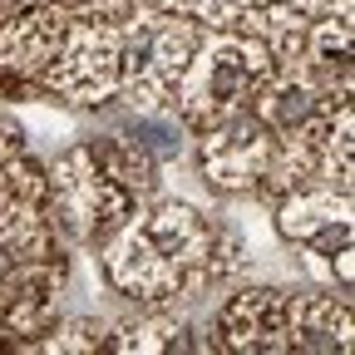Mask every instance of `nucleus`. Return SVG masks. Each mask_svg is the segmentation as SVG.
I'll list each match as a JSON object with an SVG mask.
<instances>
[{
  "instance_id": "f8f14e48",
  "label": "nucleus",
  "mask_w": 355,
  "mask_h": 355,
  "mask_svg": "<svg viewBox=\"0 0 355 355\" xmlns=\"http://www.w3.org/2000/svg\"><path fill=\"white\" fill-rule=\"evenodd\" d=\"M50 331H55V340H50L55 350H119V336L109 326H99V321H89V316L50 326Z\"/></svg>"
},
{
  "instance_id": "6e6552de",
  "label": "nucleus",
  "mask_w": 355,
  "mask_h": 355,
  "mask_svg": "<svg viewBox=\"0 0 355 355\" xmlns=\"http://www.w3.org/2000/svg\"><path fill=\"white\" fill-rule=\"evenodd\" d=\"M350 306L336 296H296L286 306V350H350Z\"/></svg>"
},
{
  "instance_id": "39448f33",
  "label": "nucleus",
  "mask_w": 355,
  "mask_h": 355,
  "mask_svg": "<svg viewBox=\"0 0 355 355\" xmlns=\"http://www.w3.org/2000/svg\"><path fill=\"white\" fill-rule=\"evenodd\" d=\"M277 144H282V139L257 119V109L212 123V128L202 133V173H207V183L222 188V193H247V188H257V178L266 173Z\"/></svg>"
},
{
  "instance_id": "0eeeda50",
  "label": "nucleus",
  "mask_w": 355,
  "mask_h": 355,
  "mask_svg": "<svg viewBox=\"0 0 355 355\" xmlns=\"http://www.w3.org/2000/svg\"><path fill=\"white\" fill-rule=\"evenodd\" d=\"M286 291L272 286H252L237 291L227 306L217 311V345L222 350H242V355H266V350H286Z\"/></svg>"
},
{
  "instance_id": "9d476101",
  "label": "nucleus",
  "mask_w": 355,
  "mask_h": 355,
  "mask_svg": "<svg viewBox=\"0 0 355 355\" xmlns=\"http://www.w3.org/2000/svg\"><path fill=\"white\" fill-rule=\"evenodd\" d=\"M193 331L183 321H168V316H153L144 326H128L119 336V350H193Z\"/></svg>"
},
{
  "instance_id": "1a4fd4ad",
  "label": "nucleus",
  "mask_w": 355,
  "mask_h": 355,
  "mask_svg": "<svg viewBox=\"0 0 355 355\" xmlns=\"http://www.w3.org/2000/svg\"><path fill=\"white\" fill-rule=\"evenodd\" d=\"M0 198L15 207H50V173H44L35 158L15 153L0 163Z\"/></svg>"
},
{
  "instance_id": "4468645a",
  "label": "nucleus",
  "mask_w": 355,
  "mask_h": 355,
  "mask_svg": "<svg viewBox=\"0 0 355 355\" xmlns=\"http://www.w3.org/2000/svg\"><path fill=\"white\" fill-rule=\"evenodd\" d=\"M6 222H10V202L0 198V237H6Z\"/></svg>"
},
{
  "instance_id": "f257e3e1",
  "label": "nucleus",
  "mask_w": 355,
  "mask_h": 355,
  "mask_svg": "<svg viewBox=\"0 0 355 355\" xmlns=\"http://www.w3.org/2000/svg\"><path fill=\"white\" fill-rule=\"evenodd\" d=\"M232 266L237 242L188 202H158L148 212H133L114 237H104L109 286L144 306H173L222 282Z\"/></svg>"
},
{
  "instance_id": "423d86ee",
  "label": "nucleus",
  "mask_w": 355,
  "mask_h": 355,
  "mask_svg": "<svg viewBox=\"0 0 355 355\" xmlns=\"http://www.w3.org/2000/svg\"><path fill=\"white\" fill-rule=\"evenodd\" d=\"M282 232L296 237L301 247L321 252L340 266V282L350 286V193H336L326 183L296 188L291 198H282Z\"/></svg>"
},
{
  "instance_id": "ddd939ff",
  "label": "nucleus",
  "mask_w": 355,
  "mask_h": 355,
  "mask_svg": "<svg viewBox=\"0 0 355 355\" xmlns=\"http://www.w3.org/2000/svg\"><path fill=\"white\" fill-rule=\"evenodd\" d=\"M15 153H25V128L10 114H0V163L15 158Z\"/></svg>"
},
{
  "instance_id": "7ed1b4c3",
  "label": "nucleus",
  "mask_w": 355,
  "mask_h": 355,
  "mask_svg": "<svg viewBox=\"0 0 355 355\" xmlns=\"http://www.w3.org/2000/svg\"><path fill=\"white\" fill-rule=\"evenodd\" d=\"M44 212H50V222L60 232H69L79 242H104L139 212V198L99 163L94 144H79V148H69L55 163V173H50V207Z\"/></svg>"
},
{
  "instance_id": "20e7f679",
  "label": "nucleus",
  "mask_w": 355,
  "mask_h": 355,
  "mask_svg": "<svg viewBox=\"0 0 355 355\" xmlns=\"http://www.w3.org/2000/svg\"><path fill=\"white\" fill-rule=\"evenodd\" d=\"M119 30L123 25H104V20H84L74 15L60 50L50 55V64L40 69L44 89L74 99V104H94L109 99L123 84V50H119Z\"/></svg>"
},
{
  "instance_id": "9b49d317",
  "label": "nucleus",
  "mask_w": 355,
  "mask_h": 355,
  "mask_svg": "<svg viewBox=\"0 0 355 355\" xmlns=\"http://www.w3.org/2000/svg\"><path fill=\"white\" fill-rule=\"evenodd\" d=\"M128 144H139L153 158H173L178 148H183V123L168 119V114H139L128 123Z\"/></svg>"
},
{
  "instance_id": "f03ea898",
  "label": "nucleus",
  "mask_w": 355,
  "mask_h": 355,
  "mask_svg": "<svg viewBox=\"0 0 355 355\" xmlns=\"http://www.w3.org/2000/svg\"><path fill=\"white\" fill-rule=\"evenodd\" d=\"M282 69L266 50V40L252 30H217V40H202L198 55L188 60L183 79H178L168 109L178 114L183 128L207 133L212 123L247 114L257 94L272 84Z\"/></svg>"
}]
</instances>
